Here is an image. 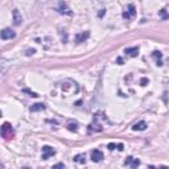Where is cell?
<instances>
[{"instance_id": "cell-1", "label": "cell", "mask_w": 169, "mask_h": 169, "mask_svg": "<svg viewBox=\"0 0 169 169\" xmlns=\"http://www.w3.org/2000/svg\"><path fill=\"white\" fill-rule=\"evenodd\" d=\"M1 136L4 139H12L13 137V130H12V125L10 123H4L1 127Z\"/></svg>"}, {"instance_id": "cell-2", "label": "cell", "mask_w": 169, "mask_h": 169, "mask_svg": "<svg viewBox=\"0 0 169 169\" xmlns=\"http://www.w3.org/2000/svg\"><path fill=\"white\" fill-rule=\"evenodd\" d=\"M56 155V151H54L52 147L49 145H45L44 148H42V160H48L49 157H52V156Z\"/></svg>"}, {"instance_id": "cell-3", "label": "cell", "mask_w": 169, "mask_h": 169, "mask_svg": "<svg viewBox=\"0 0 169 169\" xmlns=\"http://www.w3.org/2000/svg\"><path fill=\"white\" fill-rule=\"evenodd\" d=\"M136 15V11H135V7L132 4L128 5V8L125 10L124 12H123V19H125V20H130L132 19V17Z\"/></svg>"}, {"instance_id": "cell-4", "label": "cell", "mask_w": 169, "mask_h": 169, "mask_svg": "<svg viewBox=\"0 0 169 169\" xmlns=\"http://www.w3.org/2000/svg\"><path fill=\"white\" fill-rule=\"evenodd\" d=\"M15 36H16V33H15L12 29H10V28L3 29L1 33H0V37H1V40H11V38H13Z\"/></svg>"}, {"instance_id": "cell-5", "label": "cell", "mask_w": 169, "mask_h": 169, "mask_svg": "<svg viewBox=\"0 0 169 169\" xmlns=\"http://www.w3.org/2000/svg\"><path fill=\"white\" fill-rule=\"evenodd\" d=\"M91 160H93L94 162H99L103 160V153L100 152L99 149H94L93 152H91Z\"/></svg>"}, {"instance_id": "cell-6", "label": "cell", "mask_w": 169, "mask_h": 169, "mask_svg": "<svg viewBox=\"0 0 169 169\" xmlns=\"http://www.w3.org/2000/svg\"><path fill=\"white\" fill-rule=\"evenodd\" d=\"M124 165L131 167V168H137L140 165V161L137 159H134V157H127V160L124 161Z\"/></svg>"}, {"instance_id": "cell-7", "label": "cell", "mask_w": 169, "mask_h": 169, "mask_svg": "<svg viewBox=\"0 0 169 169\" xmlns=\"http://www.w3.org/2000/svg\"><path fill=\"white\" fill-rule=\"evenodd\" d=\"M58 12L60 13H62V15H72V11L67 8V5H66V3H63V1H61L60 3V7H58Z\"/></svg>"}, {"instance_id": "cell-8", "label": "cell", "mask_w": 169, "mask_h": 169, "mask_svg": "<svg viewBox=\"0 0 169 169\" xmlns=\"http://www.w3.org/2000/svg\"><path fill=\"white\" fill-rule=\"evenodd\" d=\"M21 21H23V17H21L19 10H13V23H15V25H20Z\"/></svg>"}, {"instance_id": "cell-9", "label": "cell", "mask_w": 169, "mask_h": 169, "mask_svg": "<svg viewBox=\"0 0 169 169\" xmlns=\"http://www.w3.org/2000/svg\"><path fill=\"white\" fill-rule=\"evenodd\" d=\"M125 54L130 57H136L139 54V48L137 46H134V48H127L125 49Z\"/></svg>"}, {"instance_id": "cell-10", "label": "cell", "mask_w": 169, "mask_h": 169, "mask_svg": "<svg viewBox=\"0 0 169 169\" xmlns=\"http://www.w3.org/2000/svg\"><path fill=\"white\" fill-rule=\"evenodd\" d=\"M147 127H148V125H147L145 122H139V123H136V124L132 127V130H134V131H144Z\"/></svg>"}, {"instance_id": "cell-11", "label": "cell", "mask_w": 169, "mask_h": 169, "mask_svg": "<svg viewBox=\"0 0 169 169\" xmlns=\"http://www.w3.org/2000/svg\"><path fill=\"white\" fill-rule=\"evenodd\" d=\"M42 110H45V104H42V103H36V104H33V106L30 107V111L32 112L42 111Z\"/></svg>"}, {"instance_id": "cell-12", "label": "cell", "mask_w": 169, "mask_h": 169, "mask_svg": "<svg viewBox=\"0 0 169 169\" xmlns=\"http://www.w3.org/2000/svg\"><path fill=\"white\" fill-rule=\"evenodd\" d=\"M89 36H90V35H89V32H86V33H85V32H83V33H79V35H77L75 40H77V42H83L85 40L89 37Z\"/></svg>"}, {"instance_id": "cell-13", "label": "cell", "mask_w": 169, "mask_h": 169, "mask_svg": "<svg viewBox=\"0 0 169 169\" xmlns=\"http://www.w3.org/2000/svg\"><path fill=\"white\" fill-rule=\"evenodd\" d=\"M74 161L75 162H79V164H85V162H86V155H85V153L77 155L75 157H74Z\"/></svg>"}, {"instance_id": "cell-14", "label": "cell", "mask_w": 169, "mask_h": 169, "mask_svg": "<svg viewBox=\"0 0 169 169\" xmlns=\"http://www.w3.org/2000/svg\"><path fill=\"white\" fill-rule=\"evenodd\" d=\"M67 128H69L70 131H77V123H69V125H67Z\"/></svg>"}, {"instance_id": "cell-15", "label": "cell", "mask_w": 169, "mask_h": 169, "mask_svg": "<svg viewBox=\"0 0 169 169\" xmlns=\"http://www.w3.org/2000/svg\"><path fill=\"white\" fill-rule=\"evenodd\" d=\"M24 93H27V94H29V95H30V97H35V98H36V97H38V95H37V94H36V93H33V91H29V90H28V89H24Z\"/></svg>"}, {"instance_id": "cell-16", "label": "cell", "mask_w": 169, "mask_h": 169, "mask_svg": "<svg viewBox=\"0 0 169 169\" xmlns=\"http://www.w3.org/2000/svg\"><path fill=\"white\" fill-rule=\"evenodd\" d=\"M107 148H108L110 151H114V149L116 148V144H114V143H110L108 145H107Z\"/></svg>"}, {"instance_id": "cell-17", "label": "cell", "mask_w": 169, "mask_h": 169, "mask_svg": "<svg viewBox=\"0 0 169 169\" xmlns=\"http://www.w3.org/2000/svg\"><path fill=\"white\" fill-rule=\"evenodd\" d=\"M153 56H155V57H159V58H161V57H162V54L160 53V52H153Z\"/></svg>"}, {"instance_id": "cell-18", "label": "cell", "mask_w": 169, "mask_h": 169, "mask_svg": "<svg viewBox=\"0 0 169 169\" xmlns=\"http://www.w3.org/2000/svg\"><path fill=\"white\" fill-rule=\"evenodd\" d=\"M147 83H148V79H147V78H143V79H141V86H145Z\"/></svg>"}, {"instance_id": "cell-19", "label": "cell", "mask_w": 169, "mask_h": 169, "mask_svg": "<svg viewBox=\"0 0 169 169\" xmlns=\"http://www.w3.org/2000/svg\"><path fill=\"white\" fill-rule=\"evenodd\" d=\"M54 168H65V165L60 162V164H56V165H54Z\"/></svg>"}, {"instance_id": "cell-20", "label": "cell", "mask_w": 169, "mask_h": 169, "mask_svg": "<svg viewBox=\"0 0 169 169\" xmlns=\"http://www.w3.org/2000/svg\"><path fill=\"white\" fill-rule=\"evenodd\" d=\"M118 149H119V151H123V149H124V148H123V144H118Z\"/></svg>"}, {"instance_id": "cell-21", "label": "cell", "mask_w": 169, "mask_h": 169, "mask_svg": "<svg viewBox=\"0 0 169 169\" xmlns=\"http://www.w3.org/2000/svg\"><path fill=\"white\" fill-rule=\"evenodd\" d=\"M118 62H119V63H120V65H122V63H123V60H122V58H118Z\"/></svg>"}]
</instances>
